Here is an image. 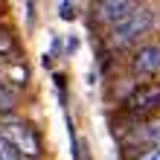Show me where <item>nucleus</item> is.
Returning a JSON list of instances; mask_svg holds the SVG:
<instances>
[{
	"label": "nucleus",
	"mask_w": 160,
	"mask_h": 160,
	"mask_svg": "<svg viewBox=\"0 0 160 160\" xmlns=\"http://www.w3.org/2000/svg\"><path fill=\"white\" fill-rule=\"evenodd\" d=\"M12 52H15V41H12V35L0 32V58H6V55H12Z\"/></svg>",
	"instance_id": "obj_10"
},
{
	"label": "nucleus",
	"mask_w": 160,
	"mask_h": 160,
	"mask_svg": "<svg viewBox=\"0 0 160 160\" xmlns=\"http://www.w3.org/2000/svg\"><path fill=\"white\" fill-rule=\"evenodd\" d=\"M131 73L140 79H154L160 73V44H143L131 55Z\"/></svg>",
	"instance_id": "obj_6"
},
{
	"label": "nucleus",
	"mask_w": 160,
	"mask_h": 160,
	"mask_svg": "<svg viewBox=\"0 0 160 160\" xmlns=\"http://www.w3.org/2000/svg\"><path fill=\"white\" fill-rule=\"evenodd\" d=\"M61 18H64V21H73V6L64 3V6H61Z\"/></svg>",
	"instance_id": "obj_11"
},
{
	"label": "nucleus",
	"mask_w": 160,
	"mask_h": 160,
	"mask_svg": "<svg viewBox=\"0 0 160 160\" xmlns=\"http://www.w3.org/2000/svg\"><path fill=\"white\" fill-rule=\"evenodd\" d=\"M0 134H3L26 160H38L41 152H44V148H41L38 131H35L29 122H23V119H6L3 125H0Z\"/></svg>",
	"instance_id": "obj_3"
},
{
	"label": "nucleus",
	"mask_w": 160,
	"mask_h": 160,
	"mask_svg": "<svg viewBox=\"0 0 160 160\" xmlns=\"http://www.w3.org/2000/svg\"><path fill=\"white\" fill-rule=\"evenodd\" d=\"M160 111V82H143L122 99V114L128 119H152Z\"/></svg>",
	"instance_id": "obj_2"
},
{
	"label": "nucleus",
	"mask_w": 160,
	"mask_h": 160,
	"mask_svg": "<svg viewBox=\"0 0 160 160\" xmlns=\"http://www.w3.org/2000/svg\"><path fill=\"white\" fill-rule=\"evenodd\" d=\"M152 143H160V122L131 119V125L119 131L122 152H134V148H143V146H152Z\"/></svg>",
	"instance_id": "obj_4"
},
{
	"label": "nucleus",
	"mask_w": 160,
	"mask_h": 160,
	"mask_svg": "<svg viewBox=\"0 0 160 160\" xmlns=\"http://www.w3.org/2000/svg\"><path fill=\"white\" fill-rule=\"evenodd\" d=\"M152 26H154V9L140 3L128 18H122L117 26H111L108 44L114 47V50H125V47L137 44L143 35H148V32H152Z\"/></svg>",
	"instance_id": "obj_1"
},
{
	"label": "nucleus",
	"mask_w": 160,
	"mask_h": 160,
	"mask_svg": "<svg viewBox=\"0 0 160 160\" xmlns=\"http://www.w3.org/2000/svg\"><path fill=\"white\" fill-rule=\"evenodd\" d=\"M125 160H160V143L134 148V152H125Z\"/></svg>",
	"instance_id": "obj_8"
},
{
	"label": "nucleus",
	"mask_w": 160,
	"mask_h": 160,
	"mask_svg": "<svg viewBox=\"0 0 160 160\" xmlns=\"http://www.w3.org/2000/svg\"><path fill=\"white\" fill-rule=\"evenodd\" d=\"M15 108H18V93L0 82V114H12Z\"/></svg>",
	"instance_id": "obj_7"
},
{
	"label": "nucleus",
	"mask_w": 160,
	"mask_h": 160,
	"mask_svg": "<svg viewBox=\"0 0 160 160\" xmlns=\"http://www.w3.org/2000/svg\"><path fill=\"white\" fill-rule=\"evenodd\" d=\"M140 6V0H93V21L102 26H117Z\"/></svg>",
	"instance_id": "obj_5"
},
{
	"label": "nucleus",
	"mask_w": 160,
	"mask_h": 160,
	"mask_svg": "<svg viewBox=\"0 0 160 160\" xmlns=\"http://www.w3.org/2000/svg\"><path fill=\"white\" fill-rule=\"evenodd\" d=\"M0 160H26L21 152H18V148L12 146V143H9V140L3 137V134H0Z\"/></svg>",
	"instance_id": "obj_9"
}]
</instances>
